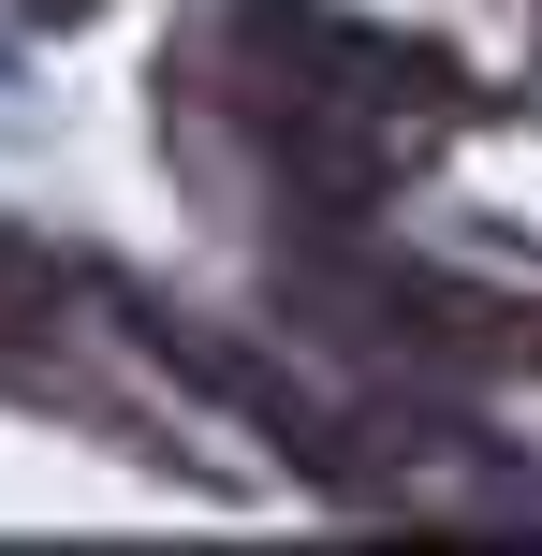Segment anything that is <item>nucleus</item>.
Masks as SVG:
<instances>
[]
</instances>
